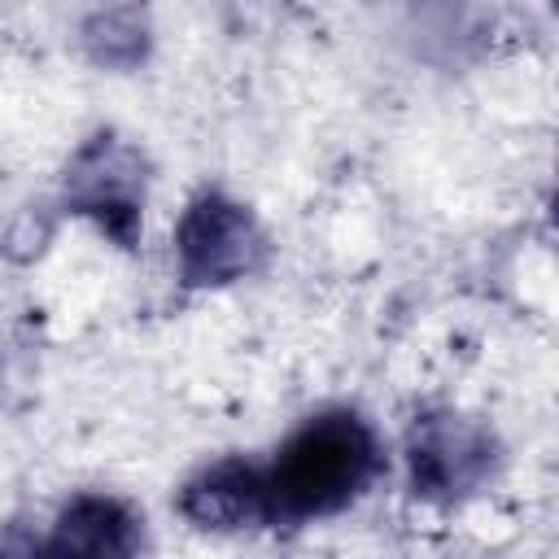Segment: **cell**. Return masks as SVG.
I'll return each instance as SVG.
<instances>
[{
  "label": "cell",
  "instance_id": "obj_6",
  "mask_svg": "<svg viewBox=\"0 0 559 559\" xmlns=\"http://www.w3.org/2000/svg\"><path fill=\"white\" fill-rule=\"evenodd\" d=\"M179 511L201 528H262L275 524L266 467L245 459H218L179 489Z\"/></svg>",
  "mask_w": 559,
  "mask_h": 559
},
{
  "label": "cell",
  "instance_id": "obj_8",
  "mask_svg": "<svg viewBox=\"0 0 559 559\" xmlns=\"http://www.w3.org/2000/svg\"><path fill=\"white\" fill-rule=\"evenodd\" d=\"M550 223L559 227V183H555V197H550Z\"/></svg>",
  "mask_w": 559,
  "mask_h": 559
},
{
  "label": "cell",
  "instance_id": "obj_1",
  "mask_svg": "<svg viewBox=\"0 0 559 559\" xmlns=\"http://www.w3.org/2000/svg\"><path fill=\"white\" fill-rule=\"evenodd\" d=\"M384 467L371 424L354 411L310 415L266 467V489L275 502V524L323 520L345 511Z\"/></svg>",
  "mask_w": 559,
  "mask_h": 559
},
{
  "label": "cell",
  "instance_id": "obj_4",
  "mask_svg": "<svg viewBox=\"0 0 559 559\" xmlns=\"http://www.w3.org/2000/svg\"><path fill=\"white\" fill-rule=\"evenodd\" d=\"M411 489L428 502H459L476 493L498 467V437L467 415L428 411L415 419L406 441Z\"/></svg>",
  "mask_w": 559,
  "mask_h": 559
},
{
  "label": "cell",
  "instance_id": "obj_5",
  "mask_svg": "<svg viewBox=\"0 0 559 559\" xmlns=\"http://www.w3.org/2000/svg\"><path fill=\"white\" fill-rule=\"evenodd\" d=\"M144 546V520L109 493H79L61 507L52 533L44 542H31V550H17V537L9 542V559H135Z\"/></svg>",
  "mask_w": 559,
  "mask_h": 559
},
{
  "label": "cell",
  "instance_id": "obj_7",
  "mask_svg": "<svg viewBox=\"0 0 559 559\" xmlns=\"http://www.w3.org/2000/svg\"><path fill=\"white\" fill-rule=\"evenodd\" d=\"M83 44L100 66H135L148 48V26L140 9H100L83 22Z\"/></svg>",
  "mask_w": 559,
  "mask_h": 559
},
{
  "label": "cell",
  "instance_id": "obj_3",
  "mask_svg": "<svg viewBox=\"0 0 559 559\" xmlns=\"http://www.w3.org/2000/svg\"><path fill=\"white\" fill-rule=\"evenodd\" d=\"M144 153L114 131H96L66 170V205L92 218L114 245L135 249L144 214Z\"/></svg>",
  "mask_w": 559,
  "mask_h": 559
},
{
  "label": "cell",
  "instance_id": "obj_2",
  "mask_svg": "<svg viewBox=\"0 0 559 559\" xmlns=\"http://www.w3.org/2000/svg\"><path fill=\"white\" fill-rule=\"evenodd\" d=\"M175 258L183 288H218L231 280H245L266 258V236L249 205L201 192L188 201L179 231H175Z\"/></svg>",
  "mask_w": 559,
  "mask_h": 559
}]
</instances>
